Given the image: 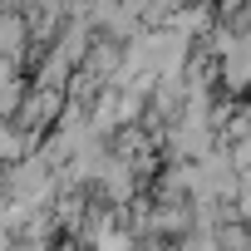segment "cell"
Masks as SVG:
<instances>
[{"mask_svg": "<svg viewBox=\"0 0 251 251\" xmlns=\"http://www.w3.org/2000/svg\"><path fill=\"white\" fill-rule=\"evenodd\" d=\"M20 50V20H10V15H0V54H15Z\"/></svg>", "mask_w": 251, "mask_h": 251, "instance_id": "1", "label": "cell"}]
</instances>
